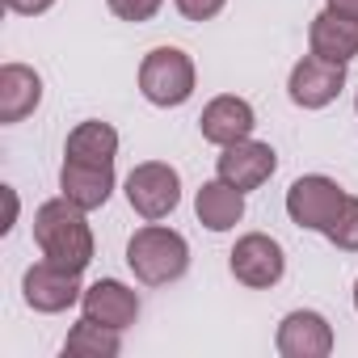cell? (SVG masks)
<instances>
[{"label":"cell","instance_id":"8fae6325","mask_svg":"<svg viewBox=\"0 0 358 358\" xmlns=\"http://www.w3.org/2000/svg\"><path fill=\"white\" fill-rule=\"evenodd\" d=\"M274 345L282 358H324L333 354V329L320 312H291L282 316Z\"/></svg>","mask_w":358,"mask_h":358},{"label":"cell","instance_id":"d6986e66","mask_svg":"<svg viewBox=\"0 0 358 358\" xmlns=\"http://www.w3.org/2000/svg\"><path fill=\"white\" fill-rule=\"evenodd\" d=\"M341 253H358V199H345L341 215L333 220V228L324 232Z\"/></svg>","mask_w":358,"mask_h":358},{"label":"cell","instance_id":"5bb4252c","mask_svg":"<svg viewBox=\"0 0 358 358\" xmlns=\"http://www.w3.org/2000/svg\"><path fill=\"white\" fill-rule=\"evenodd\" d=\"M43 101V76L26 64L0 68V122H22Z\"/></svg>","mask_w":358,"mask_h":358},{"label":"cell","instance_id":"6da1fadb","mask_svg":"<svg viewBox=\"0 0 358 358\" xmlns=\"http://www.w3.org/2000/svg\"><path fill=\"white\" fill-rule=\"evenodd\" d=\"M34 241L47 262L80 274L93 262V228L72 199H51L34 211Z\"/></svg>","mask_w":358,"mask_h":358},{"label":"cell","instance_id":"cb8c5ba5","mask_svg":"<svg viewBox=\"0 0 358 358\" xmlns=\"http://www.w3.org/2000/svg\"><path fill=\"white\" fill-rule=\"evenodd\" d=\"M354 308H358V282H354Z\"/></svg>","mask_w":358,"mask_h":358},{"label":"cell","instance_id":"2e32d148","mask_svg":"<svg viewBox=\"0 0 358 358\" xmlns=\"http://www.w3.org/2000/svg\"><path fill=\"white\" fill-rule=\"evenodd\" d=\"M194 211H199V224L211 228V232H228L245 220V194L236 186H228L224 177L215 182H203L199 199H194Z\"/></svg>","mask_w":358,"mask_h":358},{"label":"cell","instance_id":"4fadbf2b","mask_svg":"<svg viewBox=\"0 0 358 358\" xmlns=\"http://www.w3.org/2000/svg\"><path fill=\"white\" fill-rule=\"evenodd\" d=\"M59 190H64V199H72L80 211H97V207H106V199H110V190H114V164L64 160V169H59Z\"/></svg>","mask_w":358,"mask_h":358},{"label":"cell","instance_id":"277c9868","mask_svg":"<svg viewBox=\"0 0 358 358\" xmlns=\"http://www.w3.org/2000/svg\"><path fill=\"white\" fill-rule=\"evenodd\" d=\"M127 203H131V211L139 220L156 224V220L173 215L177 203H182V177H177V169L164 164V160H143L127 177Z\"/></svg>","mask_w":358,"mask_h":358},{"label":"cell","instance_id":"7a4b0ae2","mask_svg":"<svg viewBox=\"0 0 358 358\" xmlns=\"http://www.w3.org/2000/svg\"><path fill=\"white\" fill-rule=\"evenodd\" d=\"M127 266H131V274L139 282L164 287V282H177L190 270V245H186L182 232L148 224L127 241Z\"/></svg>","mask_w":358,"mask_h":358},{"label":"cell","instance_id":"e0dca14e","mask_svg":"<svg viewBox=\"0 0 358 358\" xmlns=\"http://www.w3.org/2000/svg\"><path fill=\"white\" fill-rule=\"evenodd\" d=\"M114 156H118V131H114L110 122H97V118L80 122V127L68 135V143H64V160L114 164Z\"/></svg>","mask_w":358,"mask_h":358},{"label":"cell","instance_id":"3957f363","mask_svg":"<svg viewBox=\"0 0 358 358\" xmlns=\"http://www.w3.org/2000/svg\"><path fill=\"white\" fill-rule=\"evenodd\" d=\"M139 93L169 110V106H186L194 97V59L182 47H156L139 64Z\"/></svg>","mask_w":358,"mask_h":358},{"label":"cell","instance_id":"ac0fdd59","mask_svg":"<svg viewBox=\"0 0 358 358\" xmlns=\"http://www.w3.org/2000/svg\"><path fill=\"white\" fill-rule=\"evenodd\" d=\"M118 333L122 329H110V324H97V320L85 316L80 324H72V333L64 341V354H72V358H114L122 350Z\"/></svg>","mask_w":358,"mask_h":358},{"label":"cell","instance_id":"603a6c76","mask_svg":"<svg viewBox=\"0 0 358 358\" xmlns=\"http://www.w3.org/2000/svg\"><path fill=\"white\" fill-rule=\"evenodd\" d=\"M324 5H329V13H337L345 22H358V0H324Z\"/></svg>","mask_w":358,"mask_h":358},{"label":"cell","instance_id":"30bf717a","mask_svg":"<svg viewBox=\"0 0 358 358\" xmlns=\"http://www.w3.org/2000/svg\"><path fill=\"white\" fill-rule=\"evenodd\" d=\"M253 127H257L253 106H249L245 97H232V93H224V97L207 101V110H203V118H199L203 139H207V143H215V148H228V143L249 139V135H253Z\"/></svg>","mask_w":358,"mask_h":358},{"label":"cell","instance_id":"7c38bea8","mask_svg":"<svg viewBox=\"0 0 358 358\" xmlns=\"http://www.w3.org/2000/svg\"><path fill=\"white\" fill-rule=\"evenodd\" d=\"M80 308L89 320L97 324H110V329H131L135 316H139V295L118 282V278H97L85 295H80Z\"/></svg>","mask_w":358,"mask_h":358},{"label":"cell","instance_id":"52a82bcc","mask_svg":"<svg viewBox=\"0 0 358 358\" xmlns=\"http://www.w3.org/2000/svg\"><path fill=\"white\" fill-rule=\"evenodd\" d=\"M341 89H345V64H333L320 55H303L287 80V93L299 110H324Z\"/></svg>","mask_w":358,"mask_h":358},{"label":"cell","instance_id":"9a60e30c","mask_svg":"<svg viewBox=\"0 0 358 358\" xmlns=\"http://www.w3.org/2000/svg\"><path fill=\"white\" fill-rule=\"evenodd\" d=\"M308 43H312V55L333 59V64H350V59H358V22H345V17L324 9L312 17Z\"/></svg>","mask_w":358,"mask_h":358},{"label":"cell","instance_id":"5b68a950","mask_svg":"<svg viewBox=\"0 0 358 358\" xmlns=\"http://www.w3.org/2000/svg\"><path fill=\"white\" fill-rule=\"evenodd\" d=\"M345 199L350 194L333 182V177L312 173V177H299V182L287 190V215H291V224H299L308 232H329L333 220L341 215Z\"/></svg>","mask_w":358,"mask_h":358},{"label":"cell","instance_id":"ba28073f","mask_svg":"<svg viewBox=\"0 0 358 358\" xmlns=\"http://www.w3.org/2000/svg\"><path fill=\"white\" fill-rule=\"evenodd\" d=\"M76 278H80V274H72V270H64V266H55V262H38V266L26 270L22 295H26V303H30L34 312L55 316V312H68V308L85 295Z\"/></svg>","mask_w":358,"mask_h":358},{"label":"cell","instance_id":"ffe728a7","mask_svg":"<svg viewBox=\"0 0 358 358\" xmlns=\"http://www.w3.org/2000/svg\"><path fill=\"white\" fill-rule=\"evenodd\" d=\"M106 5L118 22H152L164 0H106Z\"/></svg>","mask_w":358,"mask_h":358},{"label":"cell","instance_id":"7402d4cb","mask_svg":"<svg viewBox=\"0 0 358 358\" xmlns=\"http://www.w3.org/2000/svg\"><path fill=\"white\" fill-rule=\"evenodd\" d=\"M55 5V0H5V9L9 13H22V17H38Z\"/></svg>","mask_w":358,"mask_h":358},{"label":"cell","instance_id":"9c48e42d","mask_svg":"<svg viewBox=\"0 0 358 358\" xmlns=\"http://www.w3.org/2000/svg\"><path fill=\"white\" fill-rule=\"evenodd\" d=\"M215 169H220V177H224L228 186H236L241 194H249V190L266 186L270 177H274L278 156H274V148L262 143V139H241V143H228V148H224V156H220Z\"/></svg>","mask_w":358,"mask_h":358},{"label":"cell","instance_id":"44dd1931","mask_svg":"<svg viewBox=\"0 0 358 358\" xmlns=\"http://www.w3.org/2000/svg\"><path fill=\"white\" fill-rule=\"evenodd\" d=\"M173 5H177V13H182L186 22H211V17L224 13L228 0H173Z\"/></svg>","mask_w":358,"mask_h":358},{"label":"cell","instance_id":"8992f818","mask_svg":"<svg viewBox=\"0 0 358 358\" xmlns=\"http://www.w3.org/2000/svg\"><path fill=\"white\" fill-rule=\"evenodd\" d=\"M228 266H232V278H236V282H245V287H253V291H266V287L282 282V274H287V253H282V245H278L274 236L249 232V236H241V241L232 245Z\"/></svg>","mask_w":358,"mask_h":358},{"label":"cell","instance_id":"d4e9b609","mask_svg":"<svg viewBox=\"0 0 358 358\" xmlns=\"http://www.w3.org/2000/svg\"><path fill=\"white\" fill-rule=\"evenodd\" d=\"M354 106H358V101H354Z\"/></svg>","mask_w":358,"mask_h":358}]
</instances>
